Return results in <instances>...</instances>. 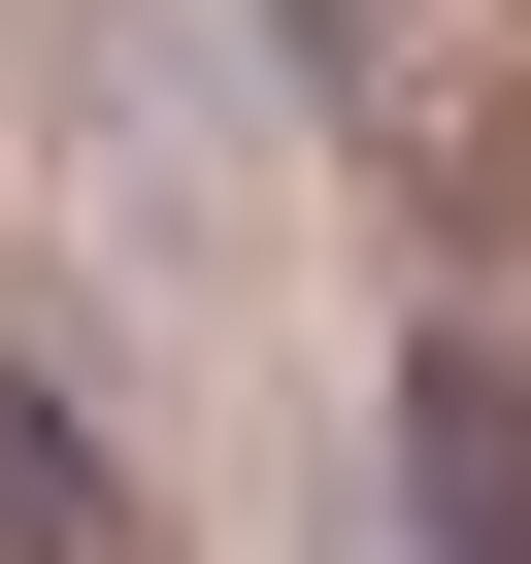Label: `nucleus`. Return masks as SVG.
Instances as JSON below:
<instances>
[{
  "instance_id": "1",
  "label": "nucleus",
  "mask_w": 531,
  "mask_h": 564,
  "mask_svg": "<svg viewBox=\"0 0 531 564\" xmlns=\"http://www.w3.org/2000/svg\"><path fill=\"white\" fill-rule=\"evenodd\" d=\"M300 67H333V133H366L399 232H531V34L498 0H300Z\"/></svg>"
},
{
  "instance_id": "2",
  "label": "nucleus",
  "mask_w": 531,
  "mask_h": 564,
  "mask_svg": "<svg viewBox=\"0 0 531 564\" xmlns=\"http://www.w3.org/2000/svg\"><path fill=\"white\" fill-rule=\"evenodd\" d=\"M399 531L432 564H531V366L498 333H399Z\"/></svg>"
},
{
  "instance_id": "3",
  "label": "nucleus",
  "mask_w": 531,
  "mask_h": 564,
  "mask_svg": "<svg viewBox=\"0 0 531 564\" xmlns=\"http://www.w3.org/2000/svg\"><path fill=\"white\" fill-rule=\"evenodd\" d=\"M0 564H100V432L67 399H0Z\"/></svg>"
}]
</instances>
